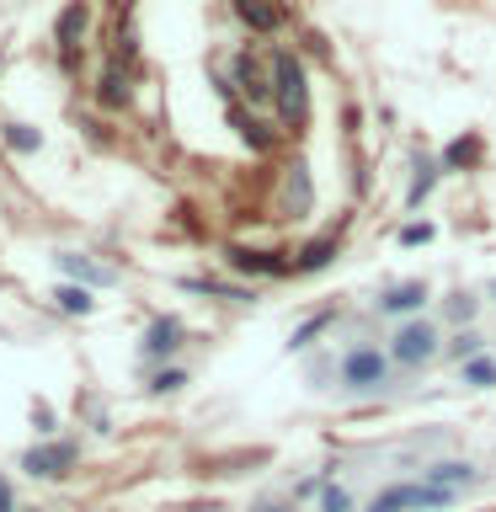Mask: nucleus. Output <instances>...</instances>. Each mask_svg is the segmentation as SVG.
<instances>
[{"instance_id": "obj_1", "label": "nucleus", "mask_w": 496, "mask_h": 512, "mask_svg": "<svg viewBox=\"0 0 496 512\" xmlns=\"http://www.w3.org/2000/svg\"><path fill=\"white\" fill-rule=\"evenodd\" d=\"M390 352H379V347H368V342H358V347H347L342 352V390H352V395H374V390H384L390 384Z\"/></svg>"}, {"instance_id": "obj_2", "label": "nucleus", "mask_w": 496, "mask_h": 512, "mask_svg": "<svg viewBox=\"0 0 496 512\" xmlns=\"http://www.w3.org/2000/svg\"><path fill=\"white\" fill-rule=\"evenodd\" d=\"M272 80H278V112H283V123L299 128L304 112H310V80H304V64L288 54V48L272 54Z\"/></svg>"}, {"instance_id": "obj_3", "label": "nucleus", "mask_w": 496, "mask_h": 512, "mask_svg": "<svg viewBox=\"0 0 496 512\" xmlns=\"http://www.w3.org/2000/svg\"><path fill=\"white\" fill-rule=\"evenodd\" d=\"M438 347H443V336H438V326H432V320H400L395 336H390V358H395L400 368L432 363V358H438Z\"/></svg>"}, {"instance_id": "obj_4", "label": "nucleus", "mask_w": 496, "mask_h": 512, "mask_svg": "<svg viewBox=\"0 0 496 512\" xmlns=\"http://www.w3.org/2000/svg\"><path fill=\"white\" fill-rule=\"evenodd\" d=\"M70 464H75L70 443H38V448H27V454H22V470L38 475V480H54V475L70 470Z\"/></svg>"}, {"instance_id": "obj_5", "label": "nucleus", "mask_w": 496, "mask_h": 512, "mask_svg": "<svg viewBox=\"0 0 496 512\" xmlns=\"http://www.w3.org/2000/svg\"><path fill=\"white\" fill-rule=\"evenodd\" d=\"M182 320L176 315H160V320H150V331H144V358L150 363H160V358H171L176 347H182Z\"/></svg>"}, {"instance_id": "obj_6", "label": "nucleus", "mask_w": 496, "mask_h": 512, "mask_svg": "<svg viewBox=\"0 0 496 512\" xmlns=\"http://www.w3.org/2000/svg\"><path fill=\"white\" fill-rule=\"evenodd\" d=\"M416 507H422V480H395L368 502V512H416Z\"/></svg>"}, {"instance_id": "obj_7", "label": "nucleus", "mask_w": 496, "mask_h": 512, "mask_svg": "<svg viewBox=\"0 0 496 512\" xmlns=\"http://www.w3.org/2000/svg\"><path fill=\"white\" fill-rule=\"evenodd\" d=\"M96 102L102 107H123L128 102V59H118V54L107 59V70L96 75Z\"/></svg>"}, {"instance_id": "obj_8", "label": "nucleus", "mask_w": 496, "mask_h": 512, "mask_svg": "<svg viewBox=\"0 0 496 512\" xmlns=\"http://www.w3.org/2000/svg\"><path fill=\"white\" fill-rule=\"evenodd\" d=\"M80 27H86V0H70V6H64V16H59V27H54V38H59V48H64V64H70L75 48H80Z\"/></svg>"}, {"instance_id": "obj_9", "label": "nucleus", "mask_w": 496, "mask_h": 512, "mask_svg": "<svg viewBox=\"0 0 496 512\" xmlns=\"http://www.w3.org/2000/svg\"><path fill=\"white\" fill-rule=\"evenodd\" d=\"M427 304V283H400V288H390V294L379 299V310L384 315H416Z\"/></svg>"}, {"instance_id": "obj_10", "label": "nucleus", "mask_w": 496, "mask_h": 512, "mask_svg": "<svg viewBox=\"0 0 496 512\" xmlns=\"http://www.w3.org/2000/svg\"><path fill=\"white\" fill-rule=\"evenodd\" d=\"M235 16L251 32H278V22H283V11L272 6V0H235Z\"/></svg>"}, {"instance_id": "obj_11", "label": "nucleus", "mask_w": 496, "mask_h": 512, "mask_svg": "<svg viewBox=\"0 0 496 512\" xmlns=\"http://www.w3.org/2000/svg\"><path fill=\"white\" fill-rule=\"evenodd\" d=\"M235 80H240V91H246L251 102H278V86H267V80L256 75V59L251 54H235Z\"/></svg>"}, {"instance_id": "obj_12", "label": "nucleus", "mask_w": 496, "mask_h": 512, "mask_svg": "<svg viewBox=\"0 0 496 512\" xmlns=\"http://www.w3.org/2000/svg\"><path fill=\"white\" fill-rule=\"evenodd\" d=\"M470 480H475V464H464V459H438L427 470V486H443V491H459Z\"/></svg>"}, {"instance_id": "obj_13", "label": "nucleus", "mask_w": 496, "mask_h": 512, "mask_svg": "<svg viewBox=\"0 0 496 512\" xmlns=\"http://www.w3.org/2000/svg\"><path fill=\"white\" fill-rule=\"evenodd\" d=\"M283 208H288V219H299V214H310V171H304V166H288V187H283Z\"/></svg>"}, {"instance_id": "obj_14", "label": "nucleus", "mask_w": 496, "mask_h": 512, "mask_svg": "<svg viewBox=\"0 0 496 512\" xmlns=\"http://www.w3.org/2000/svg\"><path fill=\"white\" fill-rule=\"evenodd\" d=\"M230 267H240V272H267V278H278V272H288V262H283V256L246 251V246H235V251H230Z\"/></svg>"}, {"instance_id": "obj_15", "label": "nucleus", "mask_w": 496, "mask_h": 512, "mask_svg": "<svg viewBox=\"0 0 496 512\" xmlns=\"http://www.w3.org/2000/svg\"><path fill=\"white\" fill-rule=\"evenodd\" d=\"M59 272H70V278H80V283H112L107 267H96V262H86V256H75V251L59 256Z\"/></svg>"}, {"instance_id": "obj_16", "label": "nucleus", "mask_w": 496, "mask_h": 512, "mask_svg": "<svg viewBox=\"0 0 496 512\" xmlns=\"http://www.w3.org/2000/svg\"><path fill=\"white\" fill-rule=\"evenodd\" d=\"M54 299H59V310H64V315H91V310H96V299H91V288H86V283H59V294H54Z\"/></svg>"}, {"instance_id": "obj_17", "label": "nucleus", "mask_w": 496, "mask_h": 512, "mask_svg": "<svg viewBox=\"0 0 496 512\" xmlns=\"http://www.w3.org/2000/svg\"><path fill=\"white\" fill-rule=\"evenodd\" d=\"M315 512H358V496H352V491L342 486V480H326V486H320Z\"/></svg>"}, {"instance_id": "obj_18", "label": "nucleus", "mask_w": 496, "mask_h": 512, "mask_svg": "<svg viewBox=\"0 0 496 512\" xmlns=\"http://www.w3.org/2000/svg\"><path fill=\"white\" fill-rule=\"evenodd\" d=\"M331 256H336V240H310V246L299 251V272H320V267H331Z\"/></svg>"}, {"instance_id": "obj_19", "label": "nucleus", "mask_w": 496, "mask_h": 512, "mask_svg": "<svg viewBox=\"0 0 496 512\" xmlns=\"http://www.w3.org/2000/svg\"><path fill=\"white\" fill-rule=\"evenodd\" d=\"M475 155H480V144H475V139H454V144L443 150V171H464Z\"/></svg>"}, {"instance_id": "obj_20", "label": "nucleus", "mask_w": 496, "mask_h": 512, "mask_svg": "<svg viewBox=\"0 0 496 512\" xmlns=\"http://www.w3.org/2000/svg\"><path fill=\"white\" fill-rule=\"evenodd\" d=\"M464 384L491 390V384H496V358H470V363H464Z\"/></svg>"}, {"instance_id": "obj_21", "label": "nucleus", "mask_w": 496, "mask_h": 512, "mask_svg": "<svg viewBox=\"0 0 496 512\" xmlns=\"http://www.w3.org/2000/svg\"><path fill=\"white\" fill-rule=\"evenodd\" d=\"M6 144H11V150H22V155H32L43 144V134H38V128H27V123H6Z\"/></svg>"}, {"instance_id": "obj_22", "label": "nucleus", "mask_w": 496, "mask_h": 512, "mask_svg": "<svg viewBox=\"0 0 496 512\" xmlns=\"http://www.w3.org/2000/svg\"><path fill=\"white\" fill-rule=\"evenodd\" d=\"M182 384H187L182 368H160V374L150 379V390H155V395H171V390H182Z\"/></svg>"}, {"instance_id": "obj_23", "label": "nucleus", "mask_w": 496, "mask_h": 512, "mask_svg": "<svg viewBox=\"0 0 496 512\" xmlns=\"http://www.w3.org/2000/svg\"><path fill=\"white\" fill-rule=\"evenodd\" d=\"M432 182H438V166H427V160H422V171H416V187H411V208L427 198V187H432Z\"/></svg>"}, {"instance_id": "obj_24", "label": "nucleus", "mask_w": 496, "mask_h": 512, "mask_svg": "<svg viewBox=\"0 0 496 512\" xmlns=\"http://www.w3.org/2000/svg\"><path fill=\"white\" fill-rule=\"evenodd\" d=\"M454 358H464V363H470V358H480V336H475V331L454 336Z\"/></svg>"}, {"instance_id": "obj_25", "label": "nucleus", "mask_w": 496, "mask_h": 512, "mask_svg": "<svg viewBox=\"0 0 496 512\" xmlns=\"http://www.w3.org/2000/svg\"><path fill=\"white\" fill-rule=\"evenodd\" d=\"M422 240H432V224H406L400 230V246H422Z\"/></svg>"}, {"instance_id": "obj_26", "label": "nucleus", "mask_w": 496, "mask_h": 512, "mask_svg": "<svg viewBox=\"0 0 496 512\" xmlns=\"http://www.w3.org/2000/svg\"><path fill=\"white\" fill-rule=\"evenodd\" d=\"M315 331H320V320H304V326L294 331V342H288V347H294V352H299V347H304V342H310V336H315Z\"/></svg>"}, {"instance_id": "obj_27", "label": "nucleus", "mask_w": 496, "mask_h": 512, "mask_svg": "<svg viewBox=\"0 0 496 512\" xmlns=\"http://www.w3.org/2000/svg\"><path fill=\"white\" fill-rule=\"evenodd\" d=\"M448 315H454V320H470V315H475V304H470V299H464V294H459L454 304H448Z\"/></svg>"}, {"instance_id": "obj_28", "label": "nucleus", "mask_w": 496, "mask_h": 512, "mask_svg": "<svg viewBox=\"0 0 496 512\" xmlns=\"http://www.w3.org/2000/svg\"><path fill=\"white\" fill-rule=\"evenodd\" d=\"M0 512H16V507H11V486H6V475H0Z\"/></svg>"}, {"instance_id": "obj_29", "label": "nucleus", "mask_w": 496, "mask_h": 512, "mask_svg": "<svg viewBox=\"0 0 496 512\" xmlns=\"http://www.w3.org/2000/svg\"><path fill=\"white\" fill-rule=\"evenodd\" d=\"M251 512H294V507H288V502H256Z\"/></svg>"}, {"instance_id": "obj_30", "label": "nucleus", "mask_w": 496, "mask_h": 512, "mask_svg": "<svg viewBox=\"0 0 496 512\" xmlns=\"http://www.w3.org/2000/svg\"><path fill=\"white\" fill-rule=\"evenodd\" d=\"M491 299H496V283H491Z\"/></svg>"}]
</instances>
